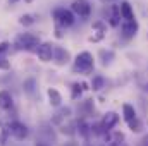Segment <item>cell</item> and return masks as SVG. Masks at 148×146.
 <instances>
[{
    "label": "cell",
    "mask_w": 148,
    "mask_h": 146,
    "mask_svg": "<svg viewBox=\"0 0 148 146\" xmlns=\"http://www.w3.org/2000/svg\"><path fill=\"white\" fill-rule=\"evenodd\" d=\"M9 129H10V134L16 138V139H24V138H28V127L23 124V122H17V120H14V122H10L9 124Z\"/></svg>",
    "instance_id": "obj_5"
},
{
    "label": "cell",
    "mask_w": 148,
    "mask_h": 146,
    "mask_svg": "<svg viewBox=\"0 0 148 146\" xmlns=\"http://www.w3.org/2000/svg\"><path fill=\"white\" fill-rule=\"evenodd\" d=\"M38 57H40V60L41 62H50L52 59H53V45L52 43H41L40 46H38Z\"/></svg>",
    "instance_id": "obj_6"
},
{
    "label": "cell",
    "mask_w": 148,
    "mask_h": 146,
    "mask_svg": "<svg viewBox=\"0 0 148 146\" xmlns=\"http://www.w3.org/2000/svg\"><path fill=\"white\" fill-rule=\"evenodd\" d=\"M138 21L133 19V21H124L122 26H121V31H122V36L124 38H133L138 33Z\"/></svg>",
    "instance_id": "obj_8"
},
{
    "label": "cell",
    "mask_w": 148,
    "mask_h": 146,
    "mask_svg": "<svg viewBox=\"0 0 148 146\" xmlns=\"http://www.w3.org/2000/svg\"><path fill=\"white\" fill-rule=\"evenodd\" d=\"M102 88H105V79L102 76H95L91 81V89L93 91H100Z\"/></svg>",
    "instance_id": "obj_18"
},
{
    "label": "cell",
    "mask_w": 148,
    "mask_h": 146,
    "mask_svg": "<svg viewBox=\"0 0 148 146\" xmlns=\"http://www.w3.org/2000/svg\"><path fill=\"white\" fill-rule=\"evenodd\" d=\"M76 127H77L79 134H81V136H84V138H86V136H88V134L91 132V127H90V126H86V124H84L83 120H81L79 124H76Z\"/></svg>",
    "instance_id": "obj_20"
},
{
    "label": "cell",
    "mask_w": 148,
    "mask_h": 146,
    "mask_svg": "<svg viewBox=\"0 0 148 146\" xmlns=\"http://www.w3.org/2000/svg\"><path fill=\"white\" fill-rule=\"evenodd\" d=\"M117 122H119V115H117L115 112H109V113H105V117H103V120H102V126H103L105 132H110L112 127H114Z\"/></svg>",
    "instance_id": "obj_9"
},
{
    "label": "cell",
    "mask_w": 148,
    "mask_h": 146,
    "mask_svg": "<svg viewBox=\"0 0 148 146\" xmlns=\"http://www.w3.org/2000/svg\"><path fill=\"white\" fill-rule=\"evenodd\" d=\"M35 21H36V16H33V14H24V16H21V19H19V23H21L23 26H31Z\"/></svg>",
    "instance_id": "obj_19"
},
{
    "label": "cell",
    "mask_w": 148,
    "mask_h": 146,
    "mask_svg": "<svg viewBox=\"0 0 148 146\" xmlns=\"http://www.w3.org/2000/svg\"><path fill=\"white\" fill-rule=\"evenodd\" d=\"M12 2H17V0H12Z\"/></svg>",
    "instance_id": "obj_30"
},
{
    "label": "cell",
    "mask_w": 148,
    "mask_h": 146,
    "mask_svg": "<svg viewBox=\"0 0 148 146\" xmlns=\"http://www.w3.org/2000/svg\"><path fill=\"white\" fill-rule=\"evenodd\" d=\"M9 48H10L9 41H2V43H0V55H3V53H5V52L9 50Z\"/></svg>",
    "instance_id": "obj_26"
},
{
    "label": "cell",
    "mask_w": 148,
    "mask_h": 146,
    "mask_svg": "<svg viewBox=\"0 0 148 146\" xmlns=\"http://www.w3.org/2000/svg\"><path fill=\"white\" fill-rule=\"evenodd\" d=\"M52 16H53V19L57 21L59 26H73V23H74L73 10H69V9H66V7H57V9L52 12Z\"/></svg>",
    "instance_id": "obj_3"
},
{
    "label": "cell",
    "mask_w": 148,
    "mask_h": 146,
    "mask_svg": "<svg viewBox=\"0 0 148 146\" xmlns=\"http://www.w3.org/2000/svg\"><path fill=\"white\" fill-rule=\"evenodd\" d=\"M119 7H121V17H122L124 21H133V19H134V12H133L129 2H122Z\"/></svg>",
    "instance_id": "obj_11"
},
{
    "label": "cell",
    "mask_w": 148,
    "mask_h": 146,
    "mask_svg": "<svg viewBox=\"0 0 148 146\" xmlns=\"http://www.w3.org/2000/svg\"><path fill=\"white\" fill-rule=\"evenodd\" d=\"M40 45H41L40 38L36 35H33V33H23V35H19V36L16 38V41H14V46L17 50H24V52L38 50Z\"/></svg>",
    "instance_id": "obj_1"
},
{
    "label": "cell",
    "mask_w": 148,
    "mask_h": 146,
    "mask_svg": "<svg viewBox=\"0 0 148 146\" xmlns=\"http://www.w3.org/2000/svg\"><path fill=\"white\" fill-rule=\"evenodd\" d=\"M69 117H71V108H60L55 113V117L52 119V122L57 124V126H62V120H66Z\"/></svg>",
    "instance_id": "obj_12"
},
{
    "label": "cell",
    "mask_w": 148,
    "mask_h": 146,
    "mask_svg": "<svg viewBox=\"0 0 148 146\" xmlns=\"http://www.w3.org/2000/svg\"><path fill=\"white\" fill-rule=\"evenodd\" d=\"M53 60H55L57 65H66V64L71 60V55H69V52H67L66 48L53 45Z\"/></svg>",
    "instance_id": "obj_7"
},
{
    "label": "cell",
    "mask_w": 148,
    "mask_h": 146,
    "mask_svg": "<svg viewBox=\"0 0 148 146\" xmlns=\"http://www.w3.org/2000/svg\"><path fill=\"white\" fill-rule=\"evenodd\" d=\"M91 132H93V134H102V132H105L102 122H100V124H93V126H91Z\"/></svg>",
    "instance_id": "obj_24"
},
{
    "label": "cell",
    "mask_w": 148,
    "mask_h": 146,
    "mask_svg": "<svg viewBox=\"0 0 148 146\" xmlns=\"http://www.w3.org/2000/svg\"><path fill=\"white\" fill-rule=\"evenodd\" d=\"M122 110H124V119H126V122L129 124V122H133L134 119H138L136 117V112H134V107H131V105H124L122 107Z\"/></svg>",
    "instance_id": "obj_15"
},
{
    "label": "cell",
    "mask_w": 148,
    "mask_h": 146,
    "mask_svg": "<svg viewBox=\"0 0 148 146\" xmlns=\"http://www.w3.org/2000/svg\"><path fill=\"white\" fill-rule=\"evenodd\" d=\"M47 93H48V100H50V105H53V107H59V105L62 103V96H60V93H59L57 89L50 88Z\"/></svg>",
    "instance_id": "obj_13"
},
{
    "label": "cell",
    "mask_w": 148,
    "mask_h": 146,
    "mask_svg": "<svg viewBox=\"0 0 148 146\" xmlns=\"http://www.w3.org/2000/svg\"><path fill=\"white\" fill-rule=\"evenodd\" d=\"M91 69H93V55L90 52H81L74 60V71L91 72Z\"/></svg>",
    "instance_id": "obj_2"
},
{
    "label": "cell",
    "mask_w": 148,
    "mask_h": 146,
    "mask_svg": "<svg viewBox=\"0 0 148 146\" xmlns=\"http://www.w3.org/2000/svg\"><path fill=\"white\" fill-rule=\"evenodd\" d=\"M105 139H109V143H112L110 146H115L119 141H122L124 139V134L122 132H107V136H105Z\"/></svg>",
    "instance_id": "obj_17"
},
{
    "label": "cell",
    "mask_w": 148,
    "mask_h": 146,
    "mask_svg": "<svg viewBox=\"0 0 148 146\" xmlns=\"http://www.w3.org/2000/svg\"><path fill=\"white\" fill-rule=\"evenodd\" d=\"M109 146H110V145H109Z\"/></svg>",
    "instance_id": "obj_32"
},
{
    "label": "cell",
    "mask_w": 148,
    "mask_h": 146,
    "mask_svg": "<svg viewBox=\"0 0 148 146\" xmlns=\"http://www.w3.org/2000/svg\"><path fill=\"white\" fill-rule=\"evenodd\" d=\"M9 67H10V62H9V60H7L5 57H2V55H0V69H3V71H7Z\"/></svg>",
    "instance_id": "obj_25"
},
{
    "label": "cell",
    "mask_w": 148,
    "mask_h": 146,
    "mask_svg": "<svg viewBox=\"0 0 148 146\" xmlns=\"http://www.w3.org/2000/svg\"><path fill=\"white\" fill-rule=\"evenodd\" d=\"M110 2H114V0H110Z\"/></svg>",
    "instance_id": "obj_31"
},
{
    "label": "cell",
    "mask_w": 148,
    "mask_h": 146,
    "mask_svg": "<svg viewBox=\"0 0 148 146\" xmlns=\"http://www.w3.org/2000/svg\"><path fill=\"white\" fill-rule=\"evenodd\" d=\"M129 129H131L133 132H140V131H141V122H140V119H134L133 122H129Z\"/></svg>",
    "instance_id": "obj_23"
},
{
    "label": "cell",
    "mask_w": 148,
    "mask_h": 146,
    "mask_svg": "<svg viewBox=\"0 0 148 146\" xmlns=\"http://www.w3.org/2000/svg\"><path fill=\"white\" fill-rule=\"evenodd\" d=\"M121 7L119 5H112L110 9H109V23H110V26H119V23H121Z\"/></svg>",
    "instance_id": "obj_10"
},
{
    "label": "cell",
    "mask_w": 148,
    "mask_h": 146,
    "mask_svg": "<svg viewBox=\"0 0 148 146\" xmlns=\"http://www.w3.org/2000/svg\"><path fill=\"white\" fill-rule=\"evenodd\" d=\"M33 84H35V81H28V83L24 84V86H26V91H28V93H31V91H33Z\"/></svg>",
    "instance_id": "obj_27"
},
{
    "label": "cell",
    "mask_w": 148,
    "mask_h": 146,
    "mask_svg": "<svg viewBox=\"0 0 148 146\" xmlns=\"http://www.w3.org/2000/svg\"><path fill=\"white\" fill-rule=\"evenodd\" d=\"M35 146H50V145H48V143H45V141H38Z\"/></svg>",
    "instance_id": "obj_29"
},
{
    "label": "cell",
    "mask_w": 148,
    "mask_h": 146,
    "mask_svg": "<svg viewBox=\"0 0 148 146\" xmlns=\"http://www.w3.org/2000/svg\"><path fill=\"white\" fill-rule=\"evenodd\" d=\"M71 9H73V12H76L79 17H88L91 14V5H90L88 0H74Z\"/></svg>",
    "instance_id": "obj_4"
},
{
    "label": "cell",
    "mask_w": 148,
    "mask_h": 146,
    "mask_svg": "<svg viewBox=\"0 0 148 146\" xmlns=\"http://www.w3.org/2000/svg\"><path fill=\"white\" fill-rule=\"evenodd\" d=\"M138 146H148V136H143L141 141L138 143Z\"/></svg>",
    "instance_id": "obj_28"
},
{
    "label": "cell",
    "mask_w": 148,
    "mask_h": 146,
    "mask_svg": "<svg viewBox=\"0 0 148 146\" xmlns=\"http://www.w3.org/2000/svg\"><path fill=\"white\" fill-rule=\"evenodd\" d=\"M83 89H84V88H83V83H74V84H73V98H74V100L81 96Z\"/></svg>",
    "instance_id": "obj_21"
},
{
    "label": "cell",
    "mask_w": 148,
    "mask_h": 146,
    "mask_svg": "<svg viewBox=\"0 0 148 146\" xmlns=\"http://www.w3.org/2000/svg\"><path fill=\"white\" fill-rule=\"evenodd\" d=\"M12 107V96L9 91H0V108L7 110Z\"/></svg>",
    "instance_id": "obj_14"
},
{
    "label": "cell",
    "mask_w": 148,
    "mask_h": 146,
    "mask_svg": "<svg viewBox=\"0 0 148 146\" xmlns=\"http://www.w3.org/2000/svg\"><path fill=\"white\" fill-rule=\"evenodd\" d=\"M114 57H115V53H114L112 50H100V59H102V64H103V65L112 64Z\"/></svg>",
    "instance_id": "obj_16"
},
{
    "label": "cell",
    "mask_w": 148,
    "mask_h": 146,
    "mask_svg": "<svg viewBox=\"0 0 148 146\" xmlns=\"http://www.w3.org/2000/svg\"><path fill=\"white\" fill-rule=\"evenodd\" d=\"M81 108L84 110V113H91L93 112V100H84L81 103Z\"/></svg>",
    "instance_id": "obj_22"
}]
</instances>
